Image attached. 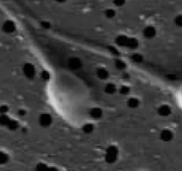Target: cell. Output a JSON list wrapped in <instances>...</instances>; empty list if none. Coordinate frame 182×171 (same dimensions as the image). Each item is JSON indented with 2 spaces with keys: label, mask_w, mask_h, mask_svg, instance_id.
<instances>
[{
  "label": "cell",
  "mask_w": 182,
  "mask_h": 171,
  "mask_svg": "<svg viewBox=\"0 0 182 171\" xmlns=\"http://www.w3.org/2000/svg\"><path fill=\"white\" fill-rule=\"evenodd\" d=\"M175 23L178 27H182V14L178 15L175 18Z\"/></svg>",
  "instance_id": "6da1fadb"
}]
</instances>
